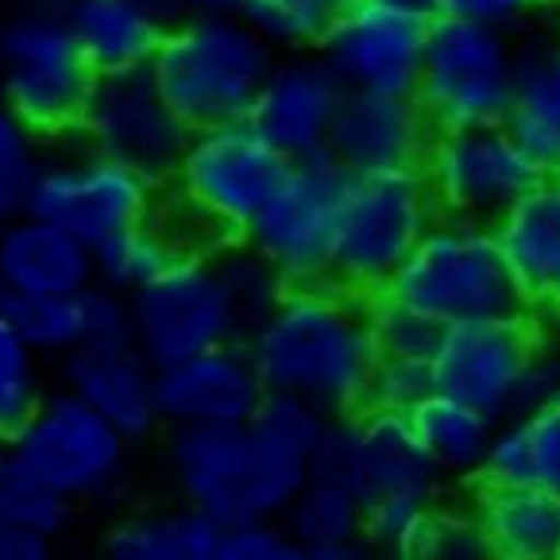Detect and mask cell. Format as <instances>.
<instances>
[{"mask_svg":"<svg viewBox=\"0 0 560 560\" xmlns=\"http://www.w3.org/2000/svg\"><path fill=\"white\" fill-rule=\"evenodd\" d=\"M494 236L526 294L529 314L545 325H560V174H541L494 221Z\"/></svg>","mask_w":560,"mask_h":560,"instance_id":"cell-21","label":"cell"},{"mask_svg":"<svg viewBox=\"0 0 560 560\" xmlns=\"http://www.w3.org/2000/svg\"><path fill=\"white\" fill-rule=\"evenodd\" d=\"M438 16L468 20V24L499 27L522 35L537 16L534 0H438Z\"/></svg>","mask_w":560,"mask_h":560,"instance_id":"cell-45","label":"cell"},{"mask_svg":"<svg viewBox=\"0 0 560 560\" xmlns=\"http://www.w3.org/2000/svg\"><path fill=\"white\" fill-rule=\"evenodd\" d=\"M213 256H217V267H221L224 282H229L232 298H236L240 310H244L247 325H256L275 305V298L287 290V282L279 279V271H275L247 240H232V244L213 247Z\"/></svg>","mask_w":560,"mask_h":560,"instance_id":"cell-38","label":"cell"},{"mask_svg":"<svg viewBox=\"0 0 560 560\" xmlns=\"http://www.w3.org/2000/svg\"><path fill=\"white\" fill-rule=\"evenodd\" d=\"M476 483H494V487L534 483V460H529V441H526V429H522V418L494 425L491 448H487Z\"/></svg>","mask_w":560,"mask_h":560,"instance_id":"cell-44","label":"cell"},{"mask_svg":"<svg viewBox=\"0 0 560 560\" xmlns=\"http://www.w3.org/2000/svg\"><path fill=\"white\" fill-rule=\"evenodd\" d=\"M27 213L67 229L82 244L101 247L108 236L159 213V182L136 166L82 148L43 159Z\"/></svg>","mask_w":560,"mask_h":560,"instance_id":"cell-14","label":"cell"},{"mask_svg":"<svg viewBox=\"0 0 560 560\" xmlns=\"http://www.w3.org/2000/svg\"><path fill=\"white\" fill-rule=\"evenodd\" d=\"M345 82L317 50H294L275 58L247 120L294 163L325 155L337 113L345 105Z\"/></svg>","mask_w":560,"mask_h":560,"instance_id":"cell-18","label":"cell"},{"mask_svg":"<svg viewBox=\"0 0 560 560\" xmlns=\"http://www.w3.org/2000/svg\"><path fill=\"white\" fill-rule=\"evenodd\" d=\"M348 178L352 174L329 151L294 159L282 186L247 229L244 240L279 271L287 287L329 279Z\"/></svg>","mask_w":560,"mask_h":560,"instance_id":"cell-12","label":"cell"},{"mask_svg":"<svg viewBox=\"0 0 560 560\" xmlns=\"http://www.w3.org/2000/svg\"><path fill=\"white\" fill-rule=\"evenodd\" d=\"M433 511H438V494H383V499H371V503H363V541H368V549L413 560Z\"/></svg>","mask_w":560,"mask_h":560,"instance_id":"cell-36","label":"cell"},{"mask_svg":"<svg viewBox=\"0 0 560 560\" xmlns=\"http://www.w3.org/2000/svg\"><path fill=\"white\" fill-rule=\"evenodd\" d=\"M433 380L448 398L511 421L560 387L552 332L534 314L448 325L433 352Z\"/></svg>","mask_w":560,"mask_h":560,"instance_id":"cell-6","label":"cell"},{"mask_svg":"<svg viewBox=\"0 0 560 560\" xmlns=\"http://www.w3.org/2000/svg\"><path fill=\"white\" fill-rule=\"evenodd\" d=\"M387 294L410 302L445 329L529 314L526 294L494 236V224L445 213L425 229L410 259L398 267Z\"/></svg>","mask_w":560,"mask_h":560,"instance_id":"cell-5","label":"cell"},{"mask_svg":"<svg viewBox=\"0 0 560 560\" xmlns=\"http://www.w3.org/2000/svg\"><path fill=\"white\" fill-rule=\"evenodd\" d=\"M4 298H9V290H4V279H0V305H4Z\"/></svg>","mask_w":560,"mask_h":560,"instance_id":"cell-51","label":"cell"},{"mask_svg":"<svg viewBox=\"0 0 560 560\" xmlns=\"http://www.w3.org/2000/svg\"><path fill=\"white\" fill-rule=\"evenodd\" d=\"M50 552V541L27 529L4 526L0 522V560H43Z\"/></svg>","mask_w":560,"mask_h":560,"instance_id":"cell-46","label":"cell"},{"mask_svg":"<svg viewBox=\"0 0 560 560\" xmlns=\"http://www.w3.org/2000/svg\"><path fill=\"white\" fill-rule=\"evenodd\" d=\"M438 217L421 166L352 174L340 206L329 282L360 298L383 294Z\"/></svg>","mask_w":560,"mask_h":560,"instance_id":"cell-8","label":"cell"},{"mask_svg":"<svg viewBox=\"0 0 560 560\" xmlns=\"http://www.w3.org/2000/svg\"><path fill=\"white\" fill-rule=\"evenodd\" d=\"M537 12H560V0H534Z\"/></svg>","mask_w":560,"mask_h":560,"instance_id":"cell-49","label":"cell"},{"mask_svg":"<svg viewBox=\"0 0 560 560\" xmlns=\"http://www.w3.org/2000/svg\"><path fill=\"white\" fill-rule=\"evenodd\" d=\"M518 85V35L468 20L433 16L425 62L418 78V105L433 128L503 124Z\"/></svg>","mask_w":560,"mask_h":560,"instance_id":"cell-9","label":"cell"},{"mask_svg":"<svg viewBox=\"0 0 560 560\" xmlns=\"http://www.w3.org/2000/svg\"><path fill=\"white\" fill-rule=\"evenodd\" d=\"M491 549L483 541L476 514L471 511H448L438 503L433 518H429L421 545L413 552V560H487Z\"/></svg>","mask_w":560,"mask_h":560,"instance_id":"cell-40","label":"cell"},{"mask_svg":"<svg viewBox=\"0 0 560 560\" xmlns=\"http://www.w3.org/2000/svg\"><path fill=\"white\" fill-rule=\"evenodd\" d=\"M58 9L97 74L148 70L174 20L159 0H58Z\"/></svg>","mask_w":560,"mask_h":560,"instance_id":"cell-24","label":"cell"},{"mask_svg":"<svg viewBox=\"0 0 560 560\" xmlns=\"http://www.w3.org/2000/svg\"><path fill=\"white\" fill-rule=\"evenodd\" d=\"M352 4L355 0H244L240 16L279 55H294V50H322V43Z\"/></svg>","mask_w":560,"mask_h":560,"instance_id":"cell-32","label":"cell"},{"mask_svg":"<svg viewBox=\"0 0 560 560\" xmlns=\"http://www.w3.org/2000/svg\"><path fill=\"white\" fill-rule=\"evenodd\" d=\"M522 418L534 460V483L560 494V387H552L541 402H534Z\"/></svg>","mask_w":560,"mask_h":560,"instance_id":"cell-41","label":"cell"},{"mask_svg":"<svg viewBox=\"0 0 560 560\" xmlns=\"http://www.w3.org/2000/svg\"><path fill=\"white\" fill-rule=\"evenodd\" d=\"M221 560H302V549L282 518H247L224 526Z\"/></svg>","mask_w":560,"mask_h":560,"instance_id":"cell-42","label":"cell"},{"mask_svg":"<svg viewBox=\"0 0 560 560\" xmlns=\"http://www.w3.org/2000/svg\"><path fill=\"white\" fill-rule=\"evenodd\" d=\"M43 360L12 329L4 305H0V441H9L27 413L43 402Z\"/></svg>","mask_w":560,"mask_h":560,"instance_id":"cell-34","label":"cell"},{"mask_svg":"<svg viewBox=\"0 0 560 560\" xmlns=\"http://www.w3.org/2000/svg\"><path fill=\"white\" fill-rule=\"evenodd\" d=\"M74 136L82 148L136 166L166 186L190 140V128L159 93L148 70H124V74H97Z\"/></svg>","mask_w":560,"mask_h":560,"instance_id":"cell-15","label":"cell"},{"mask_svg":"<svg viewBox=\"0 0 560 560\" xmlns=\"http://www.w3.org/2000/svg\"><path fill=\"white\" fill-rule=\"evenodd\" d=\"M483 541L499 560H560V494L549 487L476 483L471 499Z\"/></svg>","mask_w":560,"mask_h":560,"instance_id":"cell-25","label":"cell"},{"mask_svg":"<svg viewBox=\"0 0 560 560\" xmlns=\"http://www.w3.org/2000/svg\"><path fill=\"white\" fill-rule=\"evenodd\" d=\"M186 252L178 232L166 224V217H148L132 229L108 236L101 247H93V264H97V282L116 294L132 298L143 287L159 279L174 259Z\"/></svg>","mask_w":560,"mask_h":560,"instance_id":"cell-30","label":"cell"},{"mask_svg":"<svg viewBox=\"0 0 560 560\" xmlns=\"http://www.w3.org/2000/svg\"><path fill=\"white\" fill-rule=\"evenodd\" d=\"M383 4H395V9L425 12V16H438V0H383Z\"/></svg>","mask_w":560,"mask_h":560,"instance_id":"cell-48","label":"cell"},{"mask_svg":"<svg viewBox=\"0 0 560 560\" xmlns=\"http://www.w3.org/2000/svg\"><path fill=\"white\" fill-rule=\"evenodd\" d=\"M557 35H560V32H557Z\"/></svg>","mask_w":560,"mask_h":560,"instance_id":"cell-52","label":"cell"},{"mask_svg":"<svg viewBox=\"0 0 560 560\" xmlns=\"http://www.w3.org/2000/svg\"><path fill=\"white\" fill-rule=\"evenodd\" d=\"M317 471L345 479L363 503L383 494H438L445 483L421 448L413 421L380 410L332 418Z\"/></svg>","mask_w":560,"mask_h":560,"instance_id":"cell-17","label":"cell"},{"mask_svg":"<svg viewBox=\"0 0 560 560\" xmlns=\"http://www.w3.org/2000/svg\"><path fill=\"white\" fill-rule=\"evenodd\" d=\"M506 128L545 174H560V35H522Z\"/></svg>","mask_w":560,"mask_h":560,"instance_id":"cell-26","label":"cell"},{"mask_svg":"<svg viewBox=\"0 0 560 560\" xmlns=\"http://www.w3.org/2000/svg\"><path fill=\"white\" fill-rule=\"evenodd\" d=\"M43 171V140L0 105V229L27 213L35 178Z\"/></svg>","mask_w":560,"mask_h":560,"instance_id":"cell-35","label":"cell"},{"mask_svg":"<svg viewBox=\"0 0 560 560\" xmlns=\"http://www.w3.org/2000/svg\"><path fill=\"white\" fill-rule=\"evenodd\" d=\"M0 279L12 294H82L97 282L93 247L67 229L20 213L0 229Z\"/></svg>","mask_w":560,"mask_h":560,"instance_id":"cell-23","label":"cell"},{"mask_svg":"<svg viewBox=\"0 0 560 560\" xmlns=\"http://www.w3.org/2000/svg\"><path fill=\"white\" fill-rule=\"evenodd\" d=\"M421 174L438 201V213L494 224L545 171L526 155L503 120L438 128L421 159Z\"/></svg>","mask_w":560,"mask_h":560,"instance_id":"cell-13","label":"cell"},{"mask_svg":"<svg viewBox=\"0 0 560 560\" xmlns=\"http://www.w3.org/2000/svg\"><path fill=\"white\" fill-rule=\"evenodd\" d=\"M552 360H557V371H560V337H552Z\"/></svg>","mask_w":560,"mask_h":560,"instance_id":"cell-50","label":"cell"},{"mask_svg":"<svg viewBox=\"0 0 560 560\" xmlns=\"http://www.w3.org/2000/svg\"><path fill=\"white\" fill-rule=\"evenodd\" d=\"M171 16H213V12H240L244 0H159Z\"/></svg>","mask_w":560,"mask_h":560,"instance_id":"cell-47","label":"cell"},{"mask_svg":"<svg viewBox=\"0 0 560 560\" xmlns=\"http://www.w3.org/2000/svg\"><path fill=\"white\" fill-rule=\"evenodd\" d=\"M279 50L240 12L174 16L148 74L186 128L247 120Z\"/></svg>","mask_w":560,"mask_h":560,"instance_id":"cell-4","label":"cell"},{"mask_svg":"<svg viewBox=\"0 0 560 560\" xmlns=\"http://www.w3.org/2000/svg\"><path fill=\"white\" fill-rule=\"evenodd\" d=\"M4 448L70 503L113 499L132 464V441L67 387L43 395Z\"/></svg>","mask_w":560,"mask_h":560,"instance_id":"cell-10","label":"cell"},{"mask_svg":"<svg viewBox=\"0 0 560 560\" xmlns=\"http://www.w3.org/2000/svg\"><path fill=\"white\" fill-rule=\"evenodd\" d=\"M287 171L290 159L252 120L194 128L166 178L171 201L163 217L186 247L244 240Z\"/></svg>","mask_w":560,"mask_h":560,"instance_id":"cell-3","label":"cell"},{"mask_svg":"<svg viewBox=\"0 0 560 560\" xmlns=\"http://www.w3.org/2000/svg\"><path fill=\"white\" fill-rule=\"evenodd\" d=\"M267 395H294L329 418L363 410L380 345L368 298L337 282L287 287L244 337Z\"/></svg>","mask_w":560,"mask_h":560,"instance_id":"cell-2","label":"cell"},{"mask_svg":"<svg viewBox=\"0 0 560 560\" xmlns=\"http://www.w3.org/2000/svg\"><path fill=\"white\" fill-rule=\"evenodd\" d=\"M82 322H85V348L132 345V302L124 294H116V290L101 287V282L82 290Z\"/></svg>","mask_w":560,"mask_h":560,"instance_id":"cell-43","label":"cell"},{"mask_svg":"<svg viewBox=\"0 0 560 560\" xmlns=\"http://www.w3.org/2000/svg\"><path fill=\"white\" fill-rule=\"evenodd\" d=\"M433 120L418 97H395V93H345L329 136V155L348 174L375 171H410L421 166L433 140Z\"/></svg>","mask_w":560,"mask_h":560,"instance_id":"cell-20","label":"cell"},{"mask_svg":"<svg viewBox=\"0 0 560 560\" xmlns=\"http://www.w3.org/2000/svg\"><path fill=\"white\" fill-rule=\"evenodd\" d=\"M97 70L82 55L58 0H32L0 24V105L39 140L78 132Z\"/></svg>","mask_w":560,"mask_h":560,"instance_id":"cell-7","label":"cell"},{"mask_svg":"<svg viewBox=\"0 0 560 560\" xmlns=\"http://www.w3.org/2000/svg\"><path fill=\"white\" fill-rule=\"evenodd\" d=\"M4 314L39 360L67 363L85 348L82 294H12Z\"/></svg>","mask_w":560,"mask_h":560,"instance_id":"cell-31","label":"cell"},{"mask_svg":"<svg viewBox=\"0 0 560 560\" xmlns=\"http://www.w3.org/2000/svg\"><path fill=\"white\" fill-rule=\"evenodd\" d=\"M410 421L425 456L441 471V479L476 483L499 421H491L483 410L460 402V398L441 395V390L421 410H413Z\"/></svg>","mask_w":560,"mask_h":560,"instance_id":"cell-29","label":"cell"},{"mask_svg":"<svg viewBox=\"0 0 560 560\" xmlns=\"http://www.w3.org/2000/svg\"><path fill=\"white\" fill-rule=\"evenodd\" d=\"M332 418L294 395H267L247 425H178L166 438V468L182 503L221 526L282 518L317 471Z\"/></svg>","mask_w":560,"mask_h":560,"instance_id":"cell-1","label":"cell"},{"mask_svg":"<svg viewBox=\"0 0 560 560\" xmlns=\"http://www.w3.org/2000/svg\"><path fill=\"white\" fill-rule=\"evenodd\" d=\"M224 526L213 514L182 503L120 518L105 537L113 560H221Z\"/></svg>","mask_w":560,"mask_h":560,"instance_id":"cell-28","label":"cell"},{"mask_svg":"<svg viewBox=\"0 0 560 560\" xmlns=\"http://www.w3.org/2000/svg\"><path fill=\"white\" fill-rule=\"evenodd\" d=\"M159 418L178 425H247L264 406L267 387L244 340L217 345L159 368Z\"/></svg>","mask_w":560,"mask_h":560,"instance_id":"cell-19","label":"cell"},{"mask_svg":"<svg viewBox=\"0 0 560 560\" xmlns=\"http://www.w3.org/2000/svg\"><path fill=\"white\" fill-rule=\"evenodd\" d=\"M302 560H355L363 541V499L329 471H314L282 514Z\"/></svg>","mask_w":560,"mask_h":560,"instance_id":"cell-27","label":"cell"},{"mask_svg":"<svg viewBox=\"0 0 560 560\" xmlns=\"http://www.w3.org/2000/svg\"><path fill=\"white\" fill-rule=\"evenodd\" d=\"M433 16L395 9L383 0H355L317 55L337 70L352 93H395L413 97L425 62Z\"/></svg>","mask_w":560,"mask_h":560,"instance_id":"cell-16","label":"cell"},{"mask_svg":"<svg viewBox=\"0 0 560 560\" xmlns=\"http://www.w3.org/2000/svg\"><path fill=\"white\" fill-rule=\"evenodd\" d=\"M132 302V345L155 368L247 337V317L232 298L213 247H186Z\"/></svg>","mask_w":560,"mask_h":560,"instance_id":"cell-11","label":"cell"},{"mask_svg":"<svg viewBox=\"0 0 560 560\" xmlns=\"http://www.w3.org/2000/svg\"><path fill=\"white\" fill-rule=\"evenodd\" d=\"M67 371V390H74L85 406L108 418L128 441L151 438L163 418H159V368L140 352L128 348H85L62 363Z\"/></svg>","mask_w":560,"mask_h":560,"instance_id":"cell-22","label":"cell"},{"mask_svg":"<svg viewBox=\"0 0 560 560\" xmlns=\"http://www.w3.org/2000/svg\"><path fill=\"white\" fill-rule=\"evenodd\" d=\"M368 314H371V332H375L380 355H398V360H433L445 325H438L429 314L413 310L410 302L387 294V290L375 294V298H368Z\"/></svg>","mask_w":560,"mask_h":560,"instance_id":"cell-37","label":"cell"},{"mask_svg":"<svg viewBox=\"0 0 560 560\" xmlns=\"http://www.w3.org/2000/svg\"><path fill=\"white\" fill-rule=\"evenodd\" d=\"M433 395H438L433 360H398V355H380V363H375V371H371L363 410L413 418V410H421Z\"/></svg>","mask_w":560,"mask_h":560,"instance_id":"cell-39","label":"cell"},{"mask_svg":"<svg viewBox=\"0 0 560 560\" xmlns=\"http://www.w3.org/2000/svg\"><path fill=\"white\" fill-rule=\"evenodd\" d=\"M70 506H74L70 499H62L55 487L43 483L9 448H0V522L4 526L27 529V534L55 541L67 529Z\"/></svg>","mask_w":560,"mask_h":560,"instance_id":"cell-33","label":"cell"}]
</instances>
